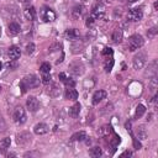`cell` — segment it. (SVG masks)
I'll list each match as a JSON object with an SVG mask.
<instances>
[{
    "label": "cell",
    "instance_id": "4316f807",
    "mask_svg": "<svg viewBox=\"0 0 158 158\" xmlns=\"http://www.w3.org/2000/svg\"><path fill=\"white\" fill-rule=\"evenodd\" d=\"M89 154H90L93 158H98V157H100V156L103 154V151H101L100 147H93V148L89 151Z\"/></svg>",
    "mask_w": 158,
    "mask_h": 158
},
{
    "label": "cell",
    "instance_id": "2e32d148",
    "mask_svg": "<svg viewBox=\"0 0 158 158\" xmlns=\"http://www.w3.org/2000/svg\"><path fill=\"white\" fill-rule=\"evenodd\" d=\"M123 39V32H122V30L121 28H116L114 32H112V36H111V40L114 43H121Z\"/></svg>",
    "mask_w": 158,
    "mask_h": 158
},
{
    "label": "cell",
    "instance_id": "484cf974",
    "mask_svg": "<svg viewBox=\"0 0 158 158\" xmlns=\"http://www.w3.org/2000/svg\"><path fill=\"white\" fill-rule=\"evenodd\" d=\"M85 138H86V134H85V131L75 132V134L72 136V141H84Z\"/></svg>",
    "mask_w": 158,
    "mask_h": 158
},
{
    "label": "cell",
    "instance_id": "e575fe53",
    "mask_svg": "<svg viewBox=\"0 0 158 158\" xmlns=\"http://www.w3.org/2000/svg\"><path fill=\"white\" fill-rule=\"evenodd\" d=\"M156 34H157V30L156 28H151V30H148V32H147V35H148L149 39H153L156 36Z\"/></svg>",
    "mask_w": 158,
    "mask_h": 158
},
{
    "label": "cell",
    "instance_id": "4fadbf2b",
    "mask_svg": "<svg viewBox=\"0 0 158 158\" xmlns=\"http://www.w3.org/2000/svg\"><path fill=\"white\" fill-rule=\"evenodd\" d=\"M105 98H106V91H104V90L95 91L94 93V95H93V105H98Z\"/></svg>",
    "mask_w": 158,
    "mask_h": 158
},
{
    "label": "cell",
    "instance_id": "d6986e66",
    "mask_svg": "<svg viewBox=\"0 0 158 158\" xmlns=\"http://www.w3.org/2000/svg\"><path fill=\"white\" fill-rule=\"evenodd\" d=\"M10 145H11V138H10V137L3 138L2 141H0V152L5 153V152L8 151V148L10 147Z\"/></svg>",
    "mask_w": 158,
    "mask_h": 158
},
{
    "label": "cell",
    "instance_id": "f6af8a7d",
    "mask_svg": "<svg viewBox=\"0 0 158 158\" xmlns=\"http://www.w3.org/2000/svg\"><path fill=\"white\" fill-rule=\"evenodd\" d=\"M91 143V140H86V145H90Z\"/></svg>",
    "mask_w": 158,
    "mask_h": 158
},
{
    "label": "cell",
    "instance_id": "9c48e42d",
    "mask_svg": "<svg viewBox=\"0 0 158 158\" xmlns=\"http://www.w3.org/2000/svg\"><path fill=\"white\" fill-rule=\"evenodd\" d=\"M143 17V13L141 9H131L127 14V19L131 21H140Z\"/></svg>",
    "mask_w": 158,
    "mask_h": 158
},
{
    "label": "cell",
    "instance_id": "ee69618b",
    "mask_svg": "<svg viewBox=\"0 0 158 158\" xmlns=\"http://www.w3.org/2000/svg\"><path fill=\"white\" fill-rule=\"evenodd\" d=\"M127 2H129V3H136L137 0H127Z\"/></svg>",
    "mask_w": 158,
    "mask_h": 158
},
{
    "label": "cell",
    "instance_id": "7c38bea8",
    "mask_svg": "<svg viewBox=\"0 0 158 158\" xmlns=\"http://www.w3.org/2000/svg\"><path fill=\"white\" fill-rule=\"evenodd\" d=\"M24 16L26 17V20L34 21L36 19V10L34 6H27L24 9Z\"/></svg>",
    "mask_w": 158,
    "mask_h": 158
},
{
    "label": "cell",
    "instance_id": "83f0119b",
    "mask_svg": "<svg viewBox=\"0 0 158 158\" xmlns=\"http://www.w3.org/2000/svg\"><path fill=\"white\" fill-rule=\"evenodd\" d=\"M112 67H114V59H112V57H110V58H108V59L105 61L104 69H105V72L110 73V72H111V69H112Z\"/></svg>",
    "mask_w": 158,
    "mask_h": 158
},
{
    "label": "cell",
    "instance_id": "f546056e",
    "mask_svg": "<svg viewBox=\"0 0 158 158\" xmlns=\"http://www.w3.org/2000/svg\"><path fill=\"white\" fill-rule=\"evenodd\" d=\"M40 71H41L42 74H43V73H50V71H51V64H50V63H47V62L42 63L41 67H40Z\"/></svg>",
    "mask_w": 158,
    "mask_h": 158
},
{
    "label": "cell",
    "instance_id": "5bb4252c",
    "mask_svg": "<svg viewBox=\"0 0 158 158\" xmlns=\"http://www.w3.org/2000/svg\"><path fill=\"white\" fill-rule=\"evenodd\" d=\"M157 66H158V62L154 59V61H152L149 64H148V68H147V71H146V75H148V77H154V75H157Z\"/></svg>",
    "mask_w": 158,
    "mask_h": 158
},
{
    "label": "cell",
    "instance_id": "603a6c76",
    "mask_svg": "<svg viewBox=\"0 0 158 158\" xmlns=\"http://www.w3.org/2000/svg\"><path fill=\"white\" fill-rule=\"evenodd\" d=\"M66 37L69 39V40H77L79 37V32H78V30L75 28H71V30H67L66 31Z\"/></svg>",
    "mask_w": 158,
    "mask_h": 158
},
{
    "label": "cell",
    "instance_id": "277c9868",
    "mask_svg": "<svg viewBox=\"0 0 158 158\" xmlns=\"http://www.w3.org/2000/svg\"><path fill=\"white\" fill-rule=\"evenodd\" d=\"M31 138H32V137H31V134L27 132V131H22V132H20V134L16 135V142L20 146L28 145L31 142Z\"/></svg>",
    "mask_w": 158,
    "mask_h": 158
},
{
    "label": "cell",
    "instance_id": "6da1fadb",
    "mask_svg": "<svg viewBox=\"0 0 158 158\" xmlns=\"http://www.w3.org/2000/svg\"><path fill=\"white\" fill-rule=\"evenodd\" d=\"M40 85V79L34 75V74H30V75H26L21 83H20V86L22 89V93H25L27 89H32V88H37Z\"/></svg>",
    "mask_w": 158,
    "mask_h": 158
},
{
    "label": "cell",
    "instance_id": "60d3db41",
    "mask_svg": "<svg viewBox=\"0 0 158 158\" xmlns=\"http://www.w3.org/2000/svg\"><path fill=\"white\" fill-rule=\"evenodd\" d=\"M20 3H22V4H27V3H30L31 0H19Z\"/></svg>",
    "mask_w": 158,
    "mask_h": 158
},
{
    "label": "cell",
    "instance_id": "5b68a950",
    "mask_svg": "<svg viewBox=\"0 0 158 158\" xmlns=\"http://www.w3.org/2000/svg\"><path fill=\"white\" fill-rule=\"evenodd\" d=\"M41 19L45 22H52L56 20V13L50 8H43L41 10Z\"/></svg>",
    "mask_w": 158,
    "mask_h": 158
},
{
    "label": "cell",
    "instance_id": "ab89813d",
    "mask_svg": "<svg viewBox=\"0 0 158 158\" xmlns=\"http://www.w3.org/2000/svg\"><path fill=\"white\" fill-rule=\"evenodd\" d=\"M125 156H129L130 157V156H132V152L131 151H125L123 153H121V157H125Z\"/></svg>",
    "mask_w": 158,
    "mask_h": 158
},
{
    "label": "cell",
    "instance_id": "cb8c5ba5",
    "mask_svg": "<svg viewBox=\"0 0 158 158\" xmlns=\"http://www.w3.org/2000/svg\"><path fill=\"white\" fill-rule=\"evenodd\" d=\"M83 14V6L82 5H75L73 9H72V17L73 19H79Z\"/></svg>",
    "mask_w": 158,
    "mask_h": 158
},
{
    "label": "cell",
    "instance_id": "d6a6232c",
    "mask_svg": "<svg viewBox=\"0 0 158 158\" xmlns=\"http://www.w3.org/2000/svg\"><path fill=\"white\" fill-rule=\"evenodd\" d=\"M42 82H43L45 84L51 83V74H50V73H43V74H42Z\"/></svg>",
    "mask_w": 158,
    "mask_h": 158
},
{
    "label": "cell",
    "instance_id": "ba28073f",
    "mask_svg": "<svg viewBox=\"0 0 158 158\" xmlns=\"http://www.w3.org/2000/svg\"><path fill=\"white\" fill-rule=\"evenodd\" d=\"M26 105H27L28 111L36 112V111L39 110V108H40V101H39L35 97H30V98L27 99V101H26Z\"/></svg>",
    "mask_w": 158,
    "mask_h": 158
},
{
    "label": "cell",
    "instance_id": "3957f363",
    "mask_svg": "<svg viewBox=\"0 0 158 158\" xmlns=\"http://www.w3.org/2000/svg\"><path fill=\"white\" fill-rule=\"evenodd\" d=\"M13 119L16 123H24L26 122V112H25V109L21 108V106H17L15 110H14V114H13Z\"/></svg>",
    "mask_w": 158,
    "mask_h": 158
},
{
    "label": "cell",
    "instance_id": "7bdbcfd3",
    "mask_svg": "<svg viewBox=\"0 0 158 158\" xmlns=\"http://www.w3.org/2000/svg\"><path fill=\"white\" fill-rule=\"evenodd\" d=\"M154 9H158V3H157V2L154 3Z\"/></svg>",
    "mask_w": 158,
    "mask_h": 158
},
{
    "label": "cell",
    "instance_id": "1f68e13d",
    "mask_svg": "<svg viewBox=\"0 0 158 158\" xmlns=\"http://www.w3.org/2000/svg\"><path fill=\"white\" fill-rule=\"evenodd\" d=\"M64 84H66L67 88H74V86H75V82H74L73 79H71V78H67V79L64 80Z\"/></svg>",
    "mask_w": 158,
    "mask_h": 158
},
{
    "label": "cell",
    "instance_id": "d4e9b609",
    "mask_svg": "<svg viewBox=\"0 0 158 158\" xmlns=\"http://www.w3.org/2000/svg\"><path fill=\"white\" fill-rule=\"evenodd\" d=\"M48 93H50L51 97L57 98V97H59V94H61V88H58L57 84H53V85L51 86V89L48 90Z\"/></svg>",
    "mask_w": 158,
    "mask_h": 158
},
{
    "label": "cell",
    "instance_id": "e0dca14e",
    "mask_svg": "<svg viewBox=\"0 0 158 158\" xmlns=\"http://www.w3.org/2000/svg\"><path fill=\"white\" fill-rule=\"evenodd\" d=\"M8 28H9V34L11 36H16L17 34H20V31H21V27H20V25L17 22H10Z\"/></svg>",
    "mask_w": 158,
    "mask_h": 158
},
{
    "label": "cell",
    "instance_id": "52a82bcc",
    "mask_svg": "<svg viewBox=\"0 0 158 158\" xmlns=\"http://www.w3.org/2000/svg\"><path fill=\"white\" fill-rule=\"evenodd\" d=\"M145 63H146V58H145L143 54H137V56H135L134 59H132V66H134V68H135L136 71L142 69L143 66H145Z\"/></svg>",
    "mask_w": 158,
    "mask_h": 158
},
{
    "label": "cell",
    "instance_id": "7dc6e473",
    "mask_svg": "<svg viewBox=\"0 0 158 158\" xmlns=\"http://www.w3.org/2000/svg\"><path fill=\"white\" fill-rule=\"evenodd\" d=\"M0 90H2V86H0Z\"/></svg>",
    "mask_w": 158,
    "mask_h": 158
},
{
    "label": "cell",
    "instance_id": "f1b7e54d",
    "mask_svg": "<svg viewBox=\"0 0 158 158\" xmlns=\"http://www.w3.org/2000/svg\"><path fill=\"white\" fill-rule=\"evenodd\" d=\"M145 112H146V108H145V105L140 104V105L136 108V112H135V116H136V119H140V117H142Z\"/></svg>",
    "mask_w": 158,
    "mask_h": 158
},
{
    "label": "cell",
    "instance_id": "30bf717a",
    "mask_svg": "<svg viewBox=\"0 0 158 158\" xmlns=\"http://www.w3.org/2000/svg\"><path fill=\"white\" fill-rule=\"evenodd\" d=\"M50 131V127L46 125V123H43V122H40V123H37L35 127H34V132L36 134V135H46L47 132Z\"/></svg>",
    "mask_w": 158,
    "mask_h": 158
},
{
    "label": "cell",
    "instance_id": "8d00e7d4",
    "mask_svg": "<svg viewBox=\"0 0 158 158\" xmlns=\"http://www.w3.org/2000/svg\"><path fill=\"white\" fill-rule=\"evenodd\" d=\"M103 56H112V50L111 48H105L103 51Z\"/></svg>",
    "mask_w": 158,
    "mask_h": 158
},
{
    "label": "cell",
    "instance_id": "4dcf8cb0",
    "mask_svg": "<svg viewBox=\"0 0 158 158\" xmlns=\"http://www.w3.org/2000/svg\"><path fill=\"white\" fill-rule=\"evenodd\" d=\"M35 48H36L35 43H34V42H30V43L26 46V53H27V54H32V53L35 52Z\"/></svg>",
    "mask_w": 158,
    "mask_h": 158
},
{
    "label": "cell",
    "instance_id": "ffe728a7",
    "mask_svg": "<svg viewBox=\"0 0 158 158\" xmlns=\"http://www.w3.org/2000/svg\"><path fill=\"white\" fill-rule=\"evenodd\" d=\"M137 136H138V138L142 140V141L148 137V131H147V129L145 127V125H140V126H138V129H137Z\"/></svg>",
    "mask_w": 158,
    "mask_h": 158
},
{
    "label": "cell",
    "instance_id": "8992f818",
    "mask_svg": "<svg viewBox=\"0 0 158 158\" xmlns=\"http://www.w3.org/2000/svg\"><path fill=\"white\" fill-rule=\"evenodd\" d=\"M69 71L73 75H82L83 72H84V67L80 62L77 61V62H73L69 64Z\"/></svg>",
    "mask_w": 158,
    "mask_h": 158
},
{
    "label": "cell",
    "instance_id": "d590c367",
    "mask_svg": "<svg viewBox=\"0 0 158 158\" xmlns=\"http://www.w3.org/2000/svg\"><path fill=\"white\" fill-rule=\"evenodd\" d=\"M94 21H95V19H94L93 16H89V17L86 19V26H88V27H90V26H93V24H94Z\"/></svg>",
    "mask_w": 158,
    "mask_h": 158
},
{
    "label": "cell",
    "instance_id": "ac0fdd59",
    "mask_svg": "<svg viewBox=\"0 0 158 158\" xmlns=\"http://www.w3.org/2000/svg\"><path fill=\"white\" fill-rule=\"evenodd\" d=\"M66 99L68 100H77L78 99V91L74 89V88H68L66 90Z\"/></svg>",
    "mask_w": 158,
    "mask_h": 158
},
{
    "label": "cell",
    "instance_id": "f35d334b",
    "mask_svg": "<svg viewBox=\"0 0 158 158\" xmlns=\"http://www.w3.org/2000/svg\"><path fill=\"white\" fill-rule=\"evenodd\" d=\"M58 77H59V80H62V82H64V80L67 79V77H66V74H64V73H59V75H58Z\"/></svg>",
    "mask_w": 158,
    "mask_h": 158
},
{
    "label": "cell",
    "instance_id": "7402d4cb",
    "mask_svg": "<svg viewBox=\"0 0 158 158\" xmlns=\"http://www.w3.org/2000/svg\"><path fill=\"white\" fill-rule=\"evenodd\" d=\"M148 89L151 93H156V90L158 89V79H157V75L152 77L149 83H148Z\"/></svg>",
    "mask_w": 158,
    "mask_h": 158
},
{
    "label": "cell",
    "instance_id": "44dd1931",
    "mask_svg": "<svg viewBox=\"0 0 158 158\" xmlns=\"http://www.w3.org/2000/svg\"><path fill=\"white\" fill-rule=\"evenodd\" d=\"M79 112H80V104L79 103H77V104H74L72 108H69V116L71 117H78L79 116Z\"/></svg>",
    "mask_w": 158,
    "mask_h": 158
},
{
    "label": "cell",
    "instance_id": "bcb514c9",
    "mask_svg": "<svg viewBox=\"0 0 158 158\" xmlns=\"http://www.w3.org/2000/svg\"><path fill=\"white\" fill-rule=\"evenodd\" d=\"M2 68H3V63L0 62V71H2Z\"/></svg>",
    "mask_w": 158,
    "mask_h": 158
},
{
    "label": "cell",
    "instance_id": "8fae6325",
    "mask_svg": "<svg viewBox=\"0 0 158 158\" xmlns=\"http://www.w3.org/2000/svg\"><path fill=\"white\" fill-rule=\"evenodd\" d=\"M104 14H105V11H104L101 4L95 5V6L93 8V10H91V16L94 19H103L104 17Z\"/></svg>",
    "mask_w": 158,
    "mask_h": 158
},
{
    "label": "cell",
    "instance_id": "9a60e30c",
    "mask_svg": "<svg viewBox=\"0 0 158 158\" xmlns=\"http://www.w3.org/2000/svg\"><path fill=\"white\" fill-rule=\"evenodd\" d=\"M8 54H9V58H10V59L16 61V59H17V58L21 56V51H20V48H19V47L13 46V47H10V48H9Z\"/></svg>",
    "mask_w": 158,
    "mask_h": 158
},
{
    "label": "cell",
    "instance_id": "74e56055",
    "mask_svg": "<svg viewBox=\"0 0 158 158\" xmlns=\"http://www.w3.org/2000/svg\"><path fill=\"white\" fill-rule=\"evenodd\" d=\"M134 145H135V148H136V149H140V148H141V143L137 142L136 138H134Z\"/></svg>",
    "mask_w": 158,
    "mask_h": 158
},
{
    "label": "cell",
    "instance_id": "7a4b0ae2",
    "mask_svg": "<svg viewBox=\"0 0 158 158\" xmlns=\"http://www.w3.org/2000/svg\"><path fill=\"white\" fill-rule=\"evenodd\" d=\"M143 45H145V40L141 35H132L129 39V50L131 52H135V51L140 50Z\"/></svg>",
    "mask_w": 158,
    "mask_h": 158
},
{
    "label": "cell",
    "instance_id": "b9f144b4",
    "mask_svg": "<svg viewBox=\"0 0 158 158\" xmlns=\"http://www.w3.org/2000/svg\"><path fill=\"white\" fill-rule=\"evenodd\" d=\"M97 2H98L99 4H101V3H105V0H97Z\"/></svg>",
    "mask_w": 158,
    "mask_h": 158
},
{
    "label": "cell",
    "instance_id": "836d02e7",
    "mask_svg": "<svg viewBox=\"0 0 158 158\" xmlns=\"http://www.w3.org/2000/svg\"><path fill=\"white\" fill-rule=\"evenodd\" d=\"M110 129H111L110 126H103V127L99 130V134H100L101 136H104L105 134H109V132H110Z\"/></svg>",
    "mask_w": 158,
    "mask_h": 158
}]
</instances>
